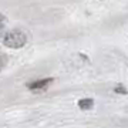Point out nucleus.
I'll return each instance as SVG.
<instances>
[{"mask_svg":"<svg viewBox=\"0 0 128 128\" xmlns=\"http://www.w3.org/2000/svg\"><path fill=\"white\" fill-rule=\"evenodd\" d=\"M26 34L22 30H12L4 36L3 43L10 48H20L26 44Z\"/></svg>","mask_w":128,"mask_h":128,"instance_id":"obj_1","label":"nucleus"},{"mask_svg":"<svg viewBox=\"0 0 128 128\" xmlns=\"http://www.w3.org/2000/svg\"><path fill=\"white\" fill-rule=\"evenodd\" d=\"M53 81V78H43V80H38V81L30 82L28 84V88L30 90H40V88H44L47 84H50Z\"/></svg>","mask_w":128,"mask_h":128,"instance_id":"obj_2","label":"nucleus"},{"mask_svg":"<svg viewBox=\"0 0 128 128\" xmlns=\"http://www.w3.org/2000/svg\"><path fill=\"white\" fill-rule=\"evenodd\" d=\"M92 100H90V98H84V100H80V102H78V107L81 108V110H90L92 107Z\"/></svg>","mask_w":128,"mask_h":128,"instance_id":"obj_3","label":"nucleus"},{"mask_svg":"<svg viewBox=\"0 0 128 128\" xmlns=\"http://www.w3.org/2000/svg\"><path fill=\"white\" fill-rule=\"evenodd\" d=\"M115 92H120V94H127V90H124L122 87H117V88H115Z\"/></svg>","mask_w":128,"mask_h":128,"instance_id":"obj_4","label":"nucleus"},{"mask_svg":"<svg viewBox=\"0 0 128 128\" xmlns=\"http://www.w3.org/2000/svg\"><path fill=\"white\" fill-rule=\"evenodd\" d=\"M4 20H6V17H4V16H2V14H0V22H4Z\"/></svg>","mask_w":128,"mask_h":128,"instance_id":"obj_5","label":"nucleus"}]
</instances>
